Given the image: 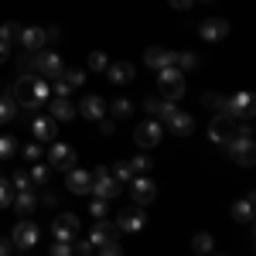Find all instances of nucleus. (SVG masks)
Segmentation results:
<instances>
[{
    "mask_svg": "<svg viewBox=\"0 0 256 256\" xmlns=\"http://www.w3.org/2000/svg\"><path fill=\"white\" fill-rule=\"evenodd\" d=\"M226 154L236 160V164H242V168H250V164L256 160V144H253V130H250V123L236 126V134L226 140Z\"/></svg>",
    "mask_w": 256,
    "mask_h": 256,
    "instance_id": "1",
    "label": "nucleus"
},
{
    "mask_svg": "<svg viewBox=\"0 0 256 256\" xmlns=\"http://www.w3.org/2000/svg\"><path fill=\"white\" fill-rule=\"evenodd\" d=\"M158 86H160V99H168V102H178L184 96V79H181V72L174 65H168V68L158 72Z\"/></svg>",
    "mask_w": 256,
    "mask_h": 256,
    "instance_id": "2",
    "label": "nucleus"
},
{
    "mask_svg": "<svg viewBox=\"0 0 256 256\" xmlns=\"http://www.w3.org/2000/svg\"><path fill=\"white\" fill-rule=\"evenodd\" d=\"M120 192H123V184H120L116 178L110 174V168H96V171H92V195H96V198L113 202Z\"/></svg>",
    "mask_w": 256,
    "mask_h": 256,
    "instance_id": "3",
    "label": "nucleus"
},
{
    "mask_svg": "<svg viewBox=\"0 0 256 256\" xmlns=\"http://www.w3.org/2000/svg\"><path fill=\"white\" fill-rule=\"evenodd\" d=\"M38 239H41V229H38V222H31V218H20L18 226H14V232H10L14 250H34Z\"/></svg>",
    "mask_w": 256,
    "mask_h": 256,
    "instance_id": "4",
    "label": "nucleus"
},
{
    "mask_svg": "<svg viewBox=\"0 0 256 256\" xmlns=\"http://www.w3.org/2000/svg\"><path fill=\"white\" fill-rule=\"evenodd\" d=\"M160 137H164V123H160V120H144L137 130H134V144H137V147H144V150L158 147Z\"/></svg>",
    "mask_w": 256,
    "mask_h": 256,
    "instance_id": "5",
    "label": "nucleus"
},
{
    "mask_svg": "<svg viewBox=\"0 0 256 256\" xmlns=\"http://www.w3.org/2000/svg\"><path fill=\"white\" fill-rule=\"evenodd\" d=\"M76 236H79V218L72 216V212L55 216V222H52V239L55 242H72Z\"/></svg>",
    "mask_w": 256,
    "mask_h": 256,
    "instance_id": "6",
    "label": "nucleus"
},
{
    "mask_svg": "<svg viewBox=\"0 0 256 256\" xmlns=\"http://www.w3.org/2000/svg\"><path fill=\"white\" fill-rule=\"evenodd\" d=\"M62 58L55 55V52H48V48H41V52H34V72L38 76H44V79H58L62 76Z\"/></svg>",
    "mask_w": 256,
    "mask_h": 256,
    "instance_id": "7",
    "label": "nucleus"
},
{
    "mask_svg": "<svg viewBox=\"0 0 256 256\" xmlns=\"http://www.w3.org/2000/svg\"><path fill=\"white\" fill-rule=\"evenodd\" d=\"M144 222H147V216H144V205H134V208H123L113 226H116L120 232H140V229H144Z\"/></svg>",
    "mask_w": 256,
    "mask_h": 256,
    "instance_id": "8",
    "label": "nucleus"
},
{
    "mask_svg": "<svg viewBox=\"0 0 256 256\" xmlns=\"http://www.w3.org/2000/svg\"><path fill=\"white\" fill-rule=\"evenodd\" d=\"M232 134H236V116H229V113H216V120L208 123V137L216 140V144H226Z\"/></svg>",
    "mask_w": 256,
    "mask_h": 256,
    "instance_id": "9",
    "label": "nucleus"
},
{
    "mask_svg": "<svg viewBox=\"0 0 256 256\" xmlns=\"http://www.w3.org/2000/svg\"><path fill=\"white\" fill-rule=\"evenodd\" d=\"M89 242H92V250H99V246H110V242H120V229L113 226V222L99 218L96 226H92V232H89Z\"/></svg>",
    "mask_w": 256,
    "mask_h": 256,
    "instance_id": "10",
    "label": "nucleus"
},
{
    "mask_svg": "<svg viewBox=\"0 0 256 256\" xmlns=\"http://www.w3.org/2000/svg\"><path fill=\"white\" fill-rule=\"evenodd\" d=\"M48 164H52L55 171H72V168H76V150H72L68 144H52Z\"/></svg>",
    "mask_w": 256,
    "mask_h": 256,
    "instance_id": "11",
    "label": "nucleus"
},
{
    "mask_svg": "<svg viewBox=\"0 0 256 256\" xmlns=\"http://www.w3.org/2000/svg\"><path fill=\"white\" fill-rule=\"evenodd\" d=\"M226 113H229V116H239V120H253V113H256L253 92H239V96L226 99Z\"/></svg>",
    "mask_w": 256,
    "mask_h": 256,
    "instance_id": "12",
    "label": "nucleus"
},
{
    "mask_svg": "<svg viewBox=\"0 0 256 256\" xmlns=\"http://www.w3.org/2000/svg\"><path fill=\"white\" fill-rule=\"evenodd\" d=\"M31 134H34L38 144H55V137H58V120L34 116V120H31Z\"/></svg>",
    "mask_w": 256,
    "mask_h": 256,
    "instance_id": "13",
    "label": "nucleus"
},
{
    "mask_svg": "<svg viewBox=\"0 0 256 256\" xmlns=\"http://www.w3.org/2000/svg\"><path fill=\"white\" fill-rule=\"evenodd\" d=\"M130 195H134L137 205H147V202H154V195H158V184H154L147 174H134V181H130Z\"/></svg>",
    "mask_w": 256,
    "mask_h": 256,
    "instance_id": "14",
    "label": "nucleus"
},
{
    "mask_svg": "<svg viewBox=\"0 0 256 256\" xmlns=\"http://www.w3.org/2000/svg\"><path fill=\"white\" fill-rule=\"evenodd\" d=\"M198 34H202L205 41H226V38H229V20H226V18L202 20V24H198Z\"/></svg>",
    "mask_w": 256,
    "mask_h": 256,
    "instance_id": "15",
    "label": "nucleus"
},
{
    "mask_svg": "<svg viewBox=\"0 0 256 256\" xmlns=\"http://www.w3.org/2000/svg\"><path fill=\"white\" fill-rule=\"evenodd\" d=\"M174 55L178 52H171V48H160V44H150L147 52H144V62L150 65V68H168V65H174Z\"/></svg>",
    "mask_w": 256,
    "mask_h": 256,
    "instance_id": "16",
    "label": "nucleus"
},
{
    "mask_svg": "<svg viewBox=\"0 0 256 256\" xmlns=\"http://www.w3.org/2000/svg\"><path fill=\"white\" fill-rule=\"evenodd\" d=\"M65 184H68V192L72 195H89L92 192V174L89 171H79V168H72V171H65Z\"/></svg>",
    "mask_w": 256,
    "mask_h": 256,
    "instance_id": "17",
    "label": "nucleus"
},
{
    "mask_svg": "<svg viewBox=\"0 0 256 256\" xmlns=\"http://www.w3.org/2000/svg\"><path fill=\"white\" fill-rule=\"evenodd\" d=\"M164 130H171L174 137H188V134L195 130V120L188 116V113H181V110H174L171 116L164 120Z\"/></svg>",
    "mask_w": 256,
    "mask_h": 256,
    "instance_id": "18",
    "label": "nucleus"
},
{
    "mask_svg": "<svg viewBox=\"0 0 256 256\" xmlns=\"http://www.w3.org/2000/svg\"><path fill=\"white\" fill-rule=\"evenodd\" d=\"M20 48H24V52H31V55H34V52H41V48H44V28H20Z\"/></svg>",
    "mask_w": 256,
    "mask_h": 256,
    "instance_id": "19",
    "label": "nucleus"
},
{
    "mask_svg": "<svg viewBox=\"0 0 256 256\" xmlns=\"http://www.w3.org/2000/svg\"><path fill=\"white\" fill-rule=\"evenodd\" d=\"M106 76H110V82H116V86H126V82L137 76V68L130 62H113V65H106Z\"/></svg>",
    "mask_w": 256,
    "mask_h": 256,
    "instance_id": "20",
    "label": "nucleus"
},
{
    "mask_svg": "<svg viewBox=\"0 0 256 256\" xmlns=\"http://www.w3.org/2000/svg\"><path fill=\"white\" fill-rule=\"evenodd\" d=\"M48 116L52 120H72L76 116V106H72V99H65V96H52L48 99Z\"/></svg>",
    "mask_w": 256,
    "mask_h": 256,
    "instance_id": "21",
    "label": "nucleus"
},
{
    "mask_svg": "<svg viewBox=\"0 0 256 256\" xmlns=\"http://www.w3.org/2000/svg\"><path fill=\"white\" fill-rule=\"evenodd\" d=\"M79 113H82L86 120L99 123V120H102V113H106V102H102L99 96H86V99L79 102Z\"/></svg>",
    "mask_w": 256,
    "mask_h": 256,
    "instance_id": "22",
    "label": "nucleus"
},
{
    "mask_svg": "<svg viewBox=\"0 0 256 256\" xmlns=\"http://www.w3.org/2000/svg\"><path fill=\"white\" fill-rule=\"evenodd\" d=\"M232 216L239 222H253V192H246V198L232 202Z\"/></svg>",
    "mask_w": 256,
    "mask_h": 256,
    "instance_id": "23",
    "label": "nucleus"
},
{
    "mask_svg": "<svg viewBox=\"0 0 256 256\" xmlns=\"http://www.w3.org/2000/svg\"><path fill=\"white\" fill-rule=\"evenodd\" d=\"M18 38H20L18 20H4V24H0V41H4L7 48H18Z\"/></svg>",
    "mask_w": 256,
    "mask_h": 256,
    "instance_id": "24",
    "label": "nucleus"
},
{
    "mask_svg": "<svg viewBox=\"0 0 256 256\" xmlns=\"http://www.w3.org/2000/svg\"><path fill=\"white\" fill-rule=\"evenodd\" d=\"M14 116H18V99L7 92V96H0V126H4V123H10Z\"/></svg>",
    "mask_w": 256,
    "mask_h": 256,
    "instance_id": "25",
    "label": "nucleus"
},
{
    "mask_svg": "<svg viewBox=\"0 0 256 256\" xmlns=\"http://www.w3.org/2000/svg\"><path fill=\"white\" fill-rule=\"evenodd\" d=\"M31 99H34L38 106H44V102L52 99V86H48V79H34L31 82Z\"/></svg>",
    "mask_w": 256,
    "mask_h": 256,
    "instance_id": "26",
    "label": "nucleus"
},
{
    "mask_svg": "<svg viewBox=\"0 0 256 256\" xmlns=\"http://www.w3.org/2000/svg\"><path fill=\"white\" fill-rule=\"evenodd\" d=\"M38 205V198L31 195V188L28 192H14V202H10V208H18V212H31Z\"/></svg>",
    "mask_w": 256,
    "mask_h": 256,
    "instance_id": "27",
    "label": "nucleus"
},
{
    "mask_svg": "<svg viewBox=\"0 0 256 256\" xmlns=\"http://www.w3.org/2000/svg\"><path fill=\"white\" fill-rule=\"evenodd\" d=\"M58 82H65L68 89H79L82 82H86V72H82V68H62Z\"/></svg>",
    "mask_w": 256,
    "mask_h": 256,
    "instance_id": "28",
    "label": "nucleus"
},
{
    "mask_svg": "<svg viewBox=\"0 0 256 256\" xmlns=\"http://www.w3.org/2000/svg\"><path fill=\"white\" fill-rule=\"evenodd\" d=\"M110 174L116 178L120 184H130V181H134V168H130V164H126V160H116V164H113V171H110Z\"/></svg>",
    "mask_w": 256,
    "mask_h": 256,
    "instance_id": "29",
    "label": "nucleus"
},
{
    "mask_svg": "<svg viewBox=\"0 0 256 256\" xmlns=\"http://www.w3.org/2000/svg\"><path fill=\"white\" fill-rule=\"evenodd\" d=\"M212 246H216V239L208 236V232H198L195 239H192V250H195L198 256H205V253H212Z\"/></svg>",
    "mask_w": 256,
    "mask_h": 256,
    "instance_id": "30",
    "label": "nucleus"
},
{
    "mask_svg": "<svg viewBox=\"0 0 256 256\" xmlns=\"http://www.w3.org/2000/svg\"><path fill=\"white\" fill-rule=\"evenodd\" d=\"M198 65V55H192V52H181V55H174V68L178 72H192Z\"/></svg>",
    "mask_w": 256,
    "mask_h": 256,
    "instance_id": "31",
    "label": "nucleus"
},
{
    "mask_svg": "<svg viewBox=\"0 0 256 256\" xmlns=\"http://www.w3.org/2000/svg\"><path fill=\"white\" fill-rule=\"evenodd\" d=\"M14 154H18V140L10 137V134H4V137H0V160L14 158Z\"/></svg>",
    "mask_w": 256,
    "mask_h": 256,
    "instance_id": "32",
    "label": "nucleus"
},
{
    "mask_svg": "<svg viewBox=\"0 0 256 256\" xmlns=\"http://www.w3.org/2000/svg\"><path fill=\"white\" fill-rule=\"evenodd\" d=\"M10 202H14V188H10V181L0 174V208H10Z\"/></svg>",
    "mask_w": 256,
    "mask_h": 256,
    "instance_id": "33",
    "label": "nucleus"
},
{
    "mask_svg": "<svg viewBox=\"0 0 256 256\" xmlns=\"http://www.w3.org/2000/svg\"><path fill=\"white\" fill-rule=\"evenodd\" d=\"M202 102H205L208 110H216V113H226V96H218V92H205Z\"/></svg>",
    "mask_w": 256,
    "mask_h": 256,
    "instance_id": "34",
    "label": "nucleus"
},
{
    "mask_svg": "<svg viewBox=\"0 0 256 256\" xmlns=\"http://www.w3.org/2000/svg\"><path fill=\"white\" fill-rule=\"evenodd\" d=\"M48 174H52V168H48V164H41V160H38V164L31 168V174H28V178H31L34 184H48Z\"/></svg>",
    "mask_w": 256,
    "mask_h": 256,
    "instance_id": "35",
    "label": "nucleus"
},
{
    "mask_svg": "<svg viewBox=\"0 0 256 256\" xmlns=\"http://www.w3.org/2000/svg\"><path fill=\"white\" fill-rule=\"evenodd\" d=\"M130 113H134V102L130 99H116L113 102V116L116 120H130Z\"/></svg>",
    "mask_w": 256,
    "mask_h": 256,
    "instance_id": "36",
    "label": "nucleus"
},
{
    "mask_svg": "<svg viewBox=\"0 0 256 256\" xmlns=\"http://www.w3.org/2000/svg\"><path fill=\"white\" fill-rule=\"evenodd\" d=\"M89 212H92V218H106L110 216V202H106V198H92V205H89Z\"/></svg>",
    "mask_w": 256,
    "mask_h": 256,
    "instance_id": "37",
    "label": "nucleus"
},
{
    "mask_svg": "<svg viewBox=\"0 0 256 256\" xmlns=\"http://www.w3.org/2000/svg\"><path fill=\"white\" fill-rule=\"evenodd\" d=\"M24 158L31 160V164H38V160L44 158V144H38V140H34V144H28V147H24Z\"/></svg>",
    "mask_w": 256,
    "mask_h": 256,
    "instance_id": "38",
    "label": "nucleus"
},
{
    "mask_svg": "<svg viewBox=\"0 0 256 256\" xmlns=\"http://www.w3.org/2000/svg\"><path fill=\"white\" fill-rule=\"evenodd\" d=\"M144 110H147V116H150V120H158V113L164 110V99H154V96L144 99Z\"/></svg>",
    "mask_w": 256,
    "mask_h": 256,
    "instance_id": "39",
    "label": "nucleus"
},
{
    "mask_svg": "<svg viewBox=\"0 0 256 256\" xmlns=\"http://www.w3.org/2000/svg\"><path fill=\"white\" fill-rule=\"evenodd\" d=\"M10 188H14V192H28V188H31V178L24 174V171H18V174L10 178Z\"/></svg>",
    "mask_w": 256,
    "mask_h": 256,
    "instance_id": "40",
    "label": "nucleus"
},
{
    "mask_svg": "<svg viewBox=\"0 0 256 256\" xmlns=\"http://www.w3.org/2000/svg\"><path fill=\"white\" fill-rule=\"evenodd\" d=\"M106 65H110V62H106L102 52H92V55H89V68H92V72H106Z\"/></svg>",
    "mask_w": 256,
    "mask_h": 256,
    "instance_id": "41",
    "label": "nucleus"
},
{
    "mask_svg": "<svg viewBox=\"0 0 256 256\" xmlns=\"http://www.w3.org/2000/svg\"><path fill=\"white\" fill-rule=\"evenodd\" d=\"M72 253H79V256H92V242H89V239H76V242H72Z\"/></svg>",
    "mask_w": 256,
    "mask_h": 256,
    "instance_id": "42",
    "label": "nucleus"
},
{
    "mask_svg": "<svg viewBox=\"0 0 256 256\" xmlns=\"http://www.w3.org/2000/svg\"><path fill=\"white\" fill-rule=\"evenodd\" d=\"M126 164H130V168H134V174H144V171H147V168H150V158H144V154H140V158L126 160Z\"/></svg>",
    "mask_w": 256,
    "mask_h": 256,
    "instance_id": "43",
    "label": "nucleus"
},
{
    "mask_svg": "<svg viewBox=\"0 0 256 256\" xmlns=\"http://www.w3.org/2000/svg\"><path fill=\"white\" fill-rule=\"evenodd\" d=\"M99 256H123V246H120V242H110V246H99Z\"/></svg>",
    "mask_w": 256,
    "mask_h": 256,
    "instance_id": "44",
    "label": "nucleus"
},
{
    "mask_svg": "<svg viewBox=\"0 0 256 256\" xmlns=\"http://www.w3.org/2000/svg\"><path fill=\"white\" fill-rule=\"evenodd\" d=\"M52 256H72V242H55L52 246Z\"/></svg>",
    "mask_w": 256,
    "mask_h": 256,
    "instance_id": "45",
    "label": "nucleus"
},
{
    "mask_svg": "<svg viewBox=\"0 0 256 256\" xmlns=\"http://www.w3.org/2000/svg\"><path fill=\"white\" fill-rule=\"evenodd\" d=\"M14 253V242L10 239H0V256H10Z\"/></svg>",
    "mask_w": 256,
    "mask_h": 256,
    "instance_id": "46",
    "label": "nucleus"
},
{
    "mask_svg": "<svg viewBox=\"0 0 256 256\" xmlns=\"http://www.w3.org/2000/svg\"><path fill=\"white\" fill-rule=\"evenodd\" d=\"M168 4H171V7H174V10H188V7H192V4H195V0H168Z\"/></svg>",
    "mask_w": 256,
    "mask_h": 256,
    "instance_id": "47",
    "label": "nucleus"
},
{
    "mask_svg": "<svg viewBox=\"0 0 256 256\" xmlns=\"http://www.w3.org/2000/svg\"><path fill=\"white\" fill-rule=\"evenodd\" d=\"M113 130H116V126H113V120H102V123H99V134H106V137H110Z\"/></svg>",
    "mask_w": 256,
    "mask_h": 256,
    "instance_id": "48",
    "label": "nucleus"
},
{
    "mask_svg": "<svg viewBox=\"0 0 256 256\" xmlns=\"http://www.w3.org/2000/svg\"><path fill=\"white\" fill-rule=\"evenodd\" d=\"M68 92H72V89H68L65 82H58V86H55V96H65V99H68Z\"/></svg>",
    "mask_w": 256,
    "mask_h": 256,
    "instance_id": "49",
    "label": "nucleus"
},
{
    "mask_svg": "<svg viewBox=\"0 0 256 256\" xmlns=\"http://www.w3.org/2000/svg\"><path fill=\"white\" fill-rule=\"evenodd\" d=\"M7 58H10V48H7V44L0 41V62H7Z\"/></svg>",
    "mask_w": 256,
    "mask_h": 256,
    "instance_id": "50",
    "label": "nucleus"
},
{
    "mask_svg": "<svg viewBox=\"0 0 256 256\" xmlns=\"http://www.w3.org/2000/svg\"><path fill=\"white\" fill-rule=\"evenodd\" d=\"M205 4H208V0H205Z\"/></svg>",
    "mask_w": 256,
    "mask_h": 256,
    "instance_id": "51",
    "label": "nucleus"
}]
</instances>
